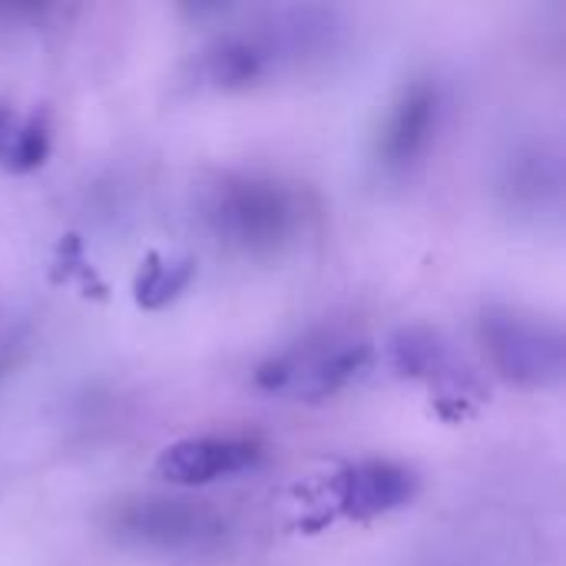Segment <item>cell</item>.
<instances>
[{"mask_svg": "<svg viewBox=\"0 0 566 566\" xmlns=\"http://www.w3.org/2000/svg\"><path fill=\"white\" fill-rule=\"evenodd\" d=\"M371 358V345L345 335H322L272 355L255 368V388L285 401H325L352 385Z\"/></svg>", "mask_w": 566, "mask_h": 566, "instance_id": "cell-2", "label": "cell"}, {"mask_svg": "<svg viewBox=\"0 0 566 566\" xmlns=\"http://www.w3.org/2000/svg\"><path fill=\"white\" fill-rule=\"evenodd\" d=\"M259 461L262 448L252 438H186L159 454L156 474L176 488H206L252 471Z\"/></svg>", "mask_w": 566, "mask_h": 566, "instance_id": "cell-5", "label": "cell"}, {"mask_svg": "<svg viewBox=\"0 0 566 566\" xmlns=\"http://www.w3.org/2000/svg\"><path fill=\"white\" fill-rule=\"evenodd\" d=\"M113 527L119 537L159 551L199 547L202 541L219 534V521L206 507H196L189 501H166V497H149L119 507Z\"/></svg>", "mask_w": 566, "mask_h": 566, "instance_id": "cell-4", "label": "cell"}, {"mask_svg": "<svg viewBox=\"0 0 566 566\" xmlns=\"http://www.w3.org/2000/svg\"><path fill=\"white\" fill-rule=\"evenodd\" d=\"M50 156V126L43 116H30L20 126L0 133V166L10 172H30Z\"/></svg>", "mask_w": 566, "mask_h": 566, "instance_id": "cell-10", "label": "cell"}, {"mask_svg": "<svg viewBox=\"0 0 566 566\" xmlns=\"http://www.w3.org/2000/svg\"><path fill=\"white\" fill-rule=\"evenodd\" d=\"M275 60V43L262 33H229L206 53V73L222 90H245L259 83Z\"/></svg>", "mask_w": 566, "mask_h": 566, "instance_id": "cell-8", "label": "cell"}, {"mask_svg": "<svg viewBox=\"0 0 566 566\" xmlns=\"http://www.w3.org/2000/svg\"><path fill=\"white\" fill-rule=\"evenodd\" d=\"M481 342L494 371L517 388H554L564 381V332L554 322L517 308H491L481 318Z\"/></svg>", "mask_w": 566, "mask_h": 566, "instance_id": "cell-3", "label": "cell"}, {"mask_svg": "<svg viewBox=\"0 0 566 566\" xmlns=\"http://www.w3.org/2000/svg\"><path fill=\"white\" fill-rule=\"evenodd\" d=\"M7 126H10V113H7V109L0 106V133H3Z\"/></svg>", "mask_w": 566, "mask_h": 566, "instance_id": "cell-11", "label": "cell"}, {"mask_svg": "<svg viewBox=\"0 0 566 566\" xmlns=\"http://www.w3.org/2000/svg\"><path fill=\"white\" fill-rule=\"evenodd\" d=\"M212 232L242 252H275L302 226L298 196L265 176H226L206 202Z\"/></svg>", "mask_w": 566, "mask_h": 566, "instance_id": "cell-1", "label": "cell"}, {"mask_svg": "<svg viewBox=\"0 0 566 566\" xmlns=\"http://www.w3.org/2000/svg\"><path fill=\"white\" fill-rule=\"evenodd\" d=\"M418 494V474L395 461H361L332 481L335 511L348 521H375L401 511Z\"/></svg>", "mask_w": 566, "mask_h": 566, "instance_id": "cell-6", "label": "cell"}, {"mask_svg": "<svg viewBox=\"0 0 566 566\" xmlns=\"http://www.w3.org/2000/svg\"><path fill=\"white\" fill-rule=\"evenodd\" d=\"M196 275V262L192 259H166L159 252H149L136 282H133V298L139 308H163L169 305L179 292H186V285Z\"/></svg>", "mask_w": 566, "mask_h": 566, "instance_id": "cell-9", "label": "cell"}, {"mask_svg": "<svg viewBox=\"0 0 566 566\" xmlns=\"http://www.w3.org/2000/svg\"><path fill=\"white\" fill-rule=\"evenodd\" d=\"M438 126V90L424 80L405 86L385 129H381V159L388 166H411L431 143Z\"/></svg>", "mask_w": 566, "mask_h": 566, "instance_id": "cell-7", "label": "cell"}]
</instances>
